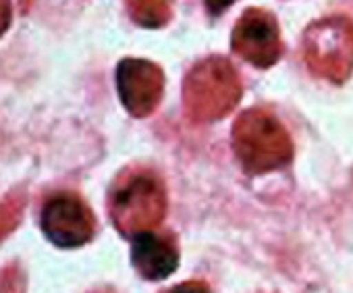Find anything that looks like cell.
Wrapping results in <instances>:
<instances>
[{"mask_svg": "<svg viewBox=\"0 0 353 293\" xmlns=\"http://www.w3.org/2000/svg\"><path fill=\"white\" fill-rule=\"evenodd\" d=\"M235 156L250 175L283 169L293 159V141L283 123L268 110L250 108L233 125Z\"/></svg>", "mask_w": 353, "mask_h": 293, "instance_id": "cell-1", "label": "cell"}, {"mask_svg": "<svg viewBox=\"0 0 353 293\" xmlns=\"http://www.w3.org/2000/svg\"><path fill=\"white\" fill-rule=\"evenodd\" d=\"M241 79L225 57L196 63L183 79V106L194 123H212L227 117L241 100Z\"/></svg>", "mask_w": 353, "mask_h": 293, "instance_id": "cell-2", "label": "cell"}, {"mask_svg": "<svg viewBox=\"0 0 353 293\" xmlns=\"http://www.w3.org/2000/svg\"><path fill=\"white\" fill-rule=\"evenodd\" d=\"M108 210L114 227L127 237L158 227L166 214V190L162 179L148 169L127 171L110 190Z\"/></svg>", "mask_w": 353, "mask_h": 293, "instance_id": "cell-3", "label": "cell"}, {"mask_svg": "<svg viewBox=\"0 0 353 293\" xmlns=\"http://www.w3.org/2000/svg\"><path fill=\"white\" fill-rule=\"evenodd\" d=\"M303 61L307 69L330 83H345L353 73V19L328 15L312 21L303 32Z\"/></svg>", "mask_w": 353, "mask_h": 293, "instance_id": "cell-4", "label": "cell"}, {"mask_svg": "<svg viewBox=\"0 0 353 293\" xmlns=\"http://www.w3.org/2000/svg\"><path fill=\"white\" fill-rule=\"evenodd\" d=\"M231 48L250 65L268 69L283 54L281 30L276 17L260 7L245 9L231 34Z\"/></svg>", "mask_w": 353, "mask_h": 293, "instance_id": "cell-5", "label": "cell"}, {"mask_svg": "<svg viewBox=\"0 0 353 293\" xmlns=\"http://www.w3.org/2000/svg\"><path fill=\"white\" fill-rule=\"evenodd\" d=\"M42 229L54 245L79 247L94 237L96 219L75 194H57L42 210Z\"/></svg>", "mask_w": 353, "mask_h": 293, "instance_id": "cell-6", "label": "cell"}, {"mask_svg": "<svg viewBox=\"0 0 353 293\" xmlns=\"http://www.w3.org/2000/svg\"><path fill=\"white\" fill-rule=\"evenodd\" d=\"M117 90L131 117H148L164 94L162 69L145 59H123L117 67Z\"/></svg>", "mask_w": 353, "mask_h": 293, "instance_id": "cell-7", "label": "cell"}, {"mask_svg": "<svg viewBox=\"0 0 353 293\" xmlns=\"http://www.w3.org/2000/svg\"><path fill=\"white\" fill-rule=\"evenodd\" d=\"M131 262L143 279L162 281L179 266V247L168 235L145 231L133 237Z\"/></svg>", "mask_w": 353, "mask_h": 293, "instance_id": "cell-8", "label": "cell"}, {"mask_svg": "<svg viewBox=\"0 0 353 293\" xmlns=\"http://www.w3.org/2000/svg\"><path fill=\"white\" fill-rule=\"evenodd\" d=\"M172 5L174 0H127L131 19L145 30L164 28L172 19Z\"/></svg>", "mask_w": 353, "mask_h": 293, "instance_id": "cell-9", "label": "cell"}, {"mask_svg": "<svg viewBox=\"0 0 353 293\" xmlns=\"http://www.w3.org/2000/svg\"><path fill=\"white\" fill-rule=\"evenodd\" d=\"M0 293H26V276L19 266H7L0 270Z\"/></svg>", "mask_w": 353, "mask_h": 293, "instance_id": "cell-10", "label": "cell"}, {"mask_svg": "<svg viewBox=\"0 0 353 293\" xmlns=\"http://www.w3.org/2000/svg\"><path fill=\"white\" fill-rule=\"evenodd\" d=\"M19 206H13V202H11V206L9 204H5V206H0V235L3 233H7L9 229H13V225L19 221Z\"/></svg>", "mask_w": 353, "mask_h": 293, "instance_id": "cell-11", "label": "cell"}, {"mask_svg": "<svg viewBox=\"0 0 353 293\" xmlns=\"http://www.w3.org/2000/svg\"><path fill=\"white\" fill-rule=\"evenodd\" d=\"M166 293H210V289L202 281H188V283H181V285L172 287Z\"/></svg>", "mask_w": 353, "mask_h": 293, "instance_id": "cell-12", "label": "cell"}, {"mask_svg": "<svg viewBox=\"0 0 353 293\" xmlns=\"http://www.w3.org/2000/svg\"><path fill=\"white\" fill-rule=\"evenodd\" d=\"M233 3H237V0H204V5H206V9H208V13L210 15H223Z\"/></svg>", "mask_w": 353, "mask_h": 293, "instance_id": "cell-13", "label": "cell"}]
</instances>
